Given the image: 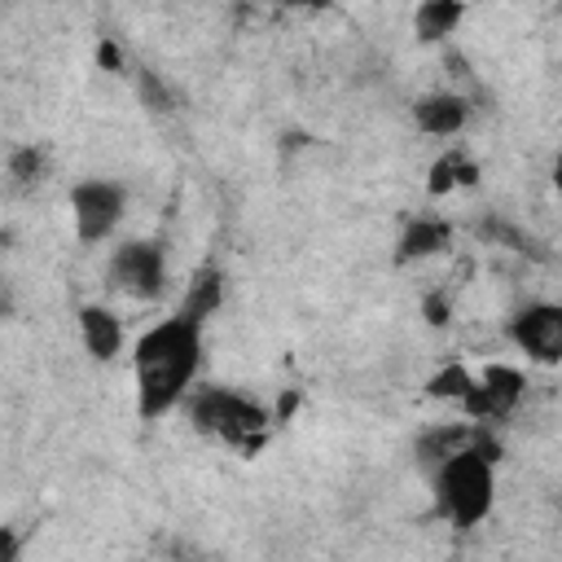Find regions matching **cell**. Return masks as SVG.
<instances>
[{
    "instance_id": "obj_1",
    "label": "cell",
    "mask_w": 562,
    "mask_h": 562,
    "mask_svg": "<svg viewBox=\"0 0 562 562\" xmlns=\"http://www.w3.org/2000/svg\"><path fill=\"white\" fill-rule=\"evenodd\" d=\"M202 356H206V325H198L180 312L140 329V338L132 342L136 413L145 422H158L176 404H184L202 373Z\"/></svg>"
},
{
    "instance_id": "obj_2",
    "label": "cell",
    "mask_w": 562,
    "mask_h": 562,
    "mask_svg": "<svg viewBox=\"0 0 562 562\" xmlns=\"http://www.w3.org/2000/svg\"><path fill=\"white\" fill-rule=\"evenodd\" d=\"M496 461H501V439L492 435V426H479V439L465 452L430 470L435 518H443L457 531L483 527L496 509Z\"/></svg>"
},
{
    "instance_id": "obj_3",
    "label": "cell",
    "mask_w": 562,
    "mask_h": 562,
    "mask_svg": "<svg viewBox=\"0 0 562 562\" xmlns=\"http://www.w3.org/2000/svg\"><path fill=\"white\" fill-rule=\"evenodd\" d=\"M184 417L202 439L224 443L241 457L259 452L268 439V426H272V413L255 395L233 391V386H198L184 400Z\"/></svg>"
},
{
    "instance_id": "obj_4",
    "label": "cell",
    "mask_w": 562,
    "mask_h": 562,
    "mask_svg": "<svg viewBox=\"0 0 562 562\" xmlns=\"http://www.w3.org/2000/svg\"><path fill=\"white\" fill-rule=\"evenodd\" d=\"M105 281L123 299L154 303L167 290V250H162V241H154V237H127V241H119L110 250Z\"/></svg>"
},
{
    "instance_id": "obj_5",
    "label": "cell",
    "mask_w": 562,
    "mask_h": 562,
    "mask_svg": "<svg viewBox=\"0 0 562 562\" xmlns=\"http://www.w3.org/2000/svg\"><path fill=\"white\" fill-rule=\"evenodd\" d=\"M70 220H75V237L83 246H101L119 233L123 215H127V189L110 176H83L70 184Z\"/></svg>"
},
{
    "instance_id": "obj_6",
    "label": "cell",
    "mask_w": 562,
    "mask_h": 562,
    "mask_svg": "<svg viewBox=\"0 0 562 562\" xmlns=\"http://www.w3.org/2000/svg\"><path fill=\"white\" fill-rule=\"evenodd\" d=\"M522 395H527V373L518 364H501L496 360V364H487V369L474 373V382H470V391H465V400L457 408L474 426H496V422H505V417L518 413Z\"/></svg>"
},
{
    "instance_id": "obj_7",
    "label": "cell",
    "mask_w": 562,
    "mask_h": 562,
    "mask_svg": "<svg viewBox=\"0 0 562 562\" xmlns=\"http://www.w3.org/2000/svg\"><path fill=\"white\" fill-rule=\"evenodd\" d=\"M505 338L531 364H562V299H531L505 321Z\"/></svg>"
},
{
    "instance_id": "obj_8",
    "label": "cell",
    "mask_w": 562,
    "mask_h": 562,
    "mask_svg": "<svg viewBox=\"0 0 562 562\" xmlns=\"http://www.w3.org/2000/svg\"><path fill=\"white\" fill-rule=\"evenodd\" d=\"M470 114H474V105H470V97H465L461 88H435V92H422V97L413 101V123H417V132L439 136V140L461 136V132L470 127Z\"/></svg>"
},
{
    "instance_id": "obj_9",
    "label": "cell",
    "mask_w": 562,
    "mask_h": 562,
    "mask_svg": "<svg viewBox=\"0 0 562 562\" xmlns=\"http://www.w3.org/2000/svg\"><path fill=\"white\" fill-rule=\"evenodd\" d=\"M75 325H79V342H83V351H88L97 364H110V360L123 351V342H127L119 312L105 307V303H83V307L75 312Z\"/></svg>"
},
{
    "instance_id": "obj_10",
    "label": "cell",
    "mask_w": 562,
    "mask_h": 562,
    "mask_svg": "<svg viewBox=\"0 0 562 562\" xmlns=\"http://www.w3.org/2000/svg\"><path fill=\"white\" fill-rule=\"evenodd\" d=\"M452 246V220L443 215H413L400 237H395V263H417V259H435Z\"/></svg>"
},
{
    "instance_id": "obj_11",
    "label": "cell",
    "mask_w": 562,
    "mask_h": 562,
    "mask_svg": "<svg viewBox=\"0 0 562 562\" xmlns=\"http://www.w3.org/2000/svg\"><path fill=\"white\" fill-rule=\"evenodd\" d=\"M474 439H479V426H474V422H439V426H426V430L417 435L413 452H417V461H422L426 470H435V465H443L448 457L465 452Z\"/></svg>"
},
{
    "instance_id": "obj_12",
    "label": "cell",
    "mask_w": 562,
    "mask_h": 562,
    "mask_svg": "<svg viewBox=\"0 0 562 562\" xmlns=\"http://www.w3.org/2000/svg\"><path fill=\"white\" fill-rule=\"evenodd\" d=\"M220 307H224V272L215 263H198L193 277L184 281V294H180V307L176 312L189 316V321H198V325H206Z\"/></svg>"
},
{
    "instance_id": "obj_13",
    "label": "cell",
    "mask_w": 562,
    "mask_h": 562,
    "mask_svg": "<svg viewBox=\"0 0 562 562\" xmlns=\"http://www.w3.org/2000/svg\"><path fill=\"white\" fill-rule=\"evenodd\" d=\"M479 162L461 149V145H448L435 162H430V171H426V193L430 198H448V193H457V189H474L479 184Z\"/></svg>"
},
{
    "instance_id": "obj_14",
    "label": "cell",
    "mask_w": 562,
    "mask_h": 562,
    "mask_svg": "<svg viewBox=\"0 0 562 562\" xmlns=\"http://www.w3.org/2000/svg\"><path fill=\"white\" fill-rule=\"evenodd\" d=\"M461 22H465V4L461 0H426L413 13V35L422 44H443L448 35L461 31Z\"/></svg>"
},
{
    "instance_id": "obj_15",
    "label": "cell",
    "mask_w": 562,
    "mask_h": 562,
    "mask_svg": "<svg viewBox=\"0 0 562 562\" xmlns=\"http://www.w3.org/2000/svg\"><path fill=\"white\" fill-rule=\"evenodd\" d=\"M4 171H9V184L13 189H35L48 171V154L40 145H13L9 158H4Z\"/></svg>"
},
{
    "instance_id": "obj_16",
    "label": "cell",
    "mask_w": 562,
    "mask_h": 562,
    "mask_svg": "<svg viewBox=\"0 0 562 562\" xmlns=\"http://www.w3.org/2000/svg\"><path fill=\"white\" fill-rule=\"evenodd\" d=\"M132 83H136V97H140V105H145L149 114H171V110H176V92L167 88V79H162L158 70L136 66V70H132Z\"/></svg>"
},
{
    "instance_id": "obj_17",
    "label": "cell",
    "mask_w": 562,
    "mask_h": 562,
    "mask_svg": "<svg viewBox=\"0 0 562 562\" xmlns=\"http://www.w3.org/2000/svg\"><path fill=\"white\" fill-rule=\"evenodd\" d=\"M474 233H479L483 241H492V246H505V250H518V255H540L536 241H531L518 224H509V220H501V215H483V220L474 224Z\"/></svg>"
},
{
    "instance_id": "obj_18",
    "label": "cell",
    "mask_w": 562,
    "mask_h": 562,
    "mask_svg": "<svg viewBox=\"0 0 562 562\" xmlns=\"http://www.w3.org/2000/svg\"><path fill=\"white\" fill-rule=\"evenodd\" d=\"M470 382H474V373L452 360V364H443V369H435V373L426 378V395H430V400H443V404H461L465 391H470Z\"/></svg>"
},
{
    "instance_id": "obj_19",
    "label": "cell",
    "mask_w": 562,
    "mask_h": 562,
    "mask_svg": "<svg viewBox=\"0 0 562 562\" xmlns=\"http://www.w3.org/2000/svg\"><path fill=\"white\" fill-rule=\"evenodd\" d=\"M97 66H105V70H123V53H119L114 40H101V44H97Z\"/></svg>"
},
{
    "instance_id": "obj_20",
    "label": "cell",
    "mask_w": 562,
    "mask_h": 562,
    "mask_svg": "<svg viewBox=\"0 0 562 562\" xmlns=\"http://www.w3.org/2000/svg\"><path fill=\"white\" fill-rule=\"evenodd\" d=\"M422 312H426L430 325H448V299H443V294H426Z\"/></svg>"
},
{
    "instance_id": "obj_21",
    "label": "cell",
    "mask_w": 562,
    "mask_h": 562,
    "mask_svg": "<svg viewBox=\"0 0 562 562\" xmlns=\"http://www.w3.org/2000/svg\"><path fill=\"white\" fill-rule=\"evenodd\" d=\"M18 553H22V536H18V527H4L0 531V562H18Z\"/></svg>"
},
{
    "instance_id": "obj_22",
    "label": "cell",
    "mask_w": 562,
    "mask_h": 562,
    "mask_svg": "<svg viewBox=\"0 0 562 562\" xmlns=\"http://www.w3.org/2000/svg\"><path fill=\"white\" fill-rule=\"evenodd\" d=\"M171 562H211V558L202 549H193V544L180 540V544H171Z\"/></svg>"
},
{
    "instance_id": "obj_23",
    "label": "cell",
    "mask_w": 562,
    "mask_h": 562,
    "mask_svg": "<svg viewBox=\"0 0 562 562\" xmlns=\"http://www.w3.org/2000/svg\"><path fill=\"white\" fill-rule=\"evenodd\" d=\"M549 184H553V193H558V202H562V145L553 149V162H549Z\"/></svg>"
}]
</instances>
